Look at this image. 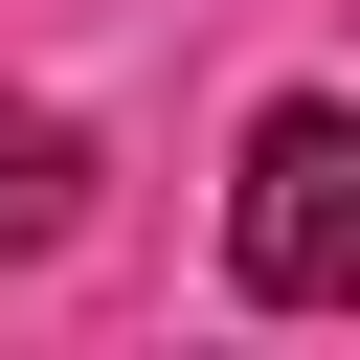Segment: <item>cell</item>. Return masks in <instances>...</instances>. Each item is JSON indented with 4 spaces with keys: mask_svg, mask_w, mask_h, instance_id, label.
<instances>
[{
    "mask_svg": "<svg viewBox=\"0 0 360 360\" xmlns=\"http://www.w3.org/2000/svg\"><path fill=\"white\" fill-rule=\"evenodd\" d=\"M225 270H248L270 315H360V112H338V90L248 112V180H225Z\"/></svg>",
    "mask_w": 360,
    "mask_h": 360,
    "instance_id": "cell-1",
    "label": "cell"
},
{
    "mask_svg": "<svg viewBox=\"0 0 360 360\" xmlns=\"http://www.w3.org/2000/svg\"><path fill=\"white\" fill-rule=\"evenodd\" d=\"M68 225H90V135H68V112H22V90H0V270H45V248H68Z\"/></svg>",
    "mask_w": 360,
    "mask_h": 360,
    "instance_id": "cell-2",
    "label": "cell"
}]
</instances>
